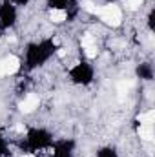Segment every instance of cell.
Masks as SVG:
<instances>
[{"instance_id": "3957f363", "label": "cell", "mask_w": 155, "mask_h": 157, "mask_svg": "<svg viewBox=\"0 0 155 157\" xmlns=\"http://www.w3.org/2000/svg\"><path fill=\"white\" fill-rule=\"evenodd\" d=\"M39 102H40L39 95L29 93V95H28V97L20 102V110H22L24 113H31L33 110H37V108H39Z\"/></svg>"}, {"instance_id": "7c38bea8", "label": "cell", "mask_w": 155, "mask_h": 157, "mask_svg": "<svg viewBox=\"0 0 155 157\" xmlns=\"http://www.w3.org/2000/svg\"><path fill=\"white\" fill-rule=\"evenodd\" d=\"M28 157H33V155H28Z\"/></svg>"}, {"instance_id": "277c9868", "label": "cell", "mask_w": 155, "mask_h": 157, "mask_svg": "<svg viewBox=\"0 0 155 157\" xmlns=\"http://www.w3.org/2000/svg\"><path fill=\"white\" fill-rule=\"evenodd\" d=\"M139 135L144 141H153V128H152V124H141L139 126Z\"/></svg>"}, {"instance_id": "6da1fadb", "label": "cell", "mask_w": 155, "mask_h": 157, "mask_svg": "<svg viewBox=\"0 0 155 157\" xmlns=\"http://www.w3.org/2000/svg\"><path fill=\"white\" fill-rule=\"evenodd\" d=\"M99 15H100V18H102L108 26H113V28H117V26L120 24V20H122V13H120L119 6H115V4H108V6L100 7Z\"/></svg>"}, {"instance_id": "52a82bcc", "label": "cell", "mask_w": 155, "mask_h": 157, "mask_svg": "<svg viewBox=\"0 0 155 157\" xmlns=\"http://www.w3.org/2000/svg\"><path fill=\"white\" fill-rule=\"evenodd\" d=\"M82 9H86L88 13H93V15H99V11H100V7H97L93 2H89V0H84L82 2Z\"/></svg>"}, {"instance_id": "8992f818", "label": "cell", "mask_w": 155, "mask_h": 157, "mask_svg": "<svg viewBox=\"0 0 155 157\" xmlns=\"http://www.w3.org/2000/svg\"><path fill=\"white\" fill-rule=\"evenodd\" d=\"M153 119H155V112L153 110H148V112H144V113L139 115V121H141L142 124H152Z\"/></svg>"}, {"instance_id": "ba28073f", "label": "cell", "mask_w": 155, "mask_h": 157, "mask_svg": "<svg viewBox=\"0 0 155 157\" xmlns=\"http://www.w3.org/2000/svg\"><path fill=\"white\" fill-rule=\"evenodd\" d=\"M84 51H86V55H88L89 59H93V57H97V53H99V49H97V44H91V46H86V48H84Z\"/></svg>"}, {"instance_id": "30bf717a", "label": "cell", "mask_w": 155, "mask_h": 157, "mask_svg": "<svg viewBox=\"0 0 155 157\" xmlns=\"http://www.w3.org/2000/svg\"><path fill=\"white\" fill-rule=\"evenodd\" d=\"M142 4V0H128V7L130 9H139Z\"/></svg>"}, {"instance_id": "5b68a950", "label": "cell", "mask_w": 155, "mask_h": 157, "mask_svg": "<svg viewBox=\"0 0 155 157\" xmlns=\"http://www.w3.org/2000/svg\"><path fill=\"white\" fill-rule=\"evenodd\" d=\"M49 20H51L53 24H62V22L66 20V11H64V9H53V11L49 13Z\"/></svg>"}, {"instance_id": "7a4b0ae2", "label": "cell", "mask_w": 155, "mask_h": 157, "mask_svg": "<svg viewBox=\"0 0 155 157\" xmlns=\"http://www.w3.org/2000/svg\"><path fill=\"white\" fill-rule=\"evenodd\" d=\"M18 68H20V60L15 55H9L0 60V75H13L18 71Z\"/></svg>"}, {"instance_id": "8fae6325", "label": "cell", "mask_w": 155, "mask_h": 157, "mask_svg": "<svg viewBox=\"0 0 155 157\" xmlns=\"http://www.w3.org/2000/svg\"><path fill=\"white\" fill-rule=\"evenodd\" d=\"M17 132H20V133H22V132H26V126H22V124H18V126H17Z\"/></svg>"}, {"instance_id": "9c48e42d", "label": "cell", "mask_w": 155, "mask_h": 157, "mask_svg": "<svg viewBox=\"0 0 155 157\" xmlns=\"http://www.w3.org/2000/svg\"><path fill=\"white\" fill-rule=\"evenodd\" d=\"M80 44H82V48L91 46V44H95V39H93L91 35H84V37H82V40H80Z\"/></svg>"}]
</instances>
